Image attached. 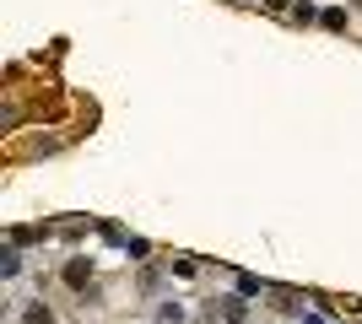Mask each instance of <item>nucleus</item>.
Here are the masks:
<instances>
[{
	"mask_svg": "<svg viewBox=\"0 0 362 324\" xmlns=\"http://www.w3.org/2000/svg\"><path fill=\"white\" fill-rule=\"evenodd\" d=\"M87 281H92V265L87 260H71V265H65V287H87Z\"/></svg>",
	"mask_w": 362,
	"mask_h": 324,
	"instance_id": "1",
	"label": "nucleus"
},
{
	"mask_svg": "<svg viewBox=\"0 0 362 324\" xmlns=\"http://www.w3.org/2000/svg\"><path fill=\"white\" fill-rule=\"evenodd\" d=\"M28 324H54V308H44V303H33V308H28Z\"/></svg>",
	"mask_w": 362,
	"mask_h": 324,
	"instance_id": "2",
	"label": "nucleus"
},
{
	"mask_svg": "<svg viewBox=\"0 0 362 324\" xmlns=\"http://www.w3.org/2000/svg\"><path fill=\"white\" fill-rule=\"evenodd\" d=\"M222 319H233V324L243 319V303H238V297H227V303H222Z\"/></svg>",
	"mask_w": 362,
	"mask_h": 324,
	"instance_id": "3",
	"label": "nucleus"
},
{
	"mask_svg": "<svg viewBox=\"0 0 362 324\" xmlns=\"http://www.w3.org/2000/svg\"><path fill=\"white\" fill-rule=\"evenodd\" d=\"M351 6H357V11H362V0H351Z\"/></svg>",
	"mask_w": 362,
	"mask_h": 324,
	"instance_id": "4",
	"label": "nucleus"
}]
</instances>
